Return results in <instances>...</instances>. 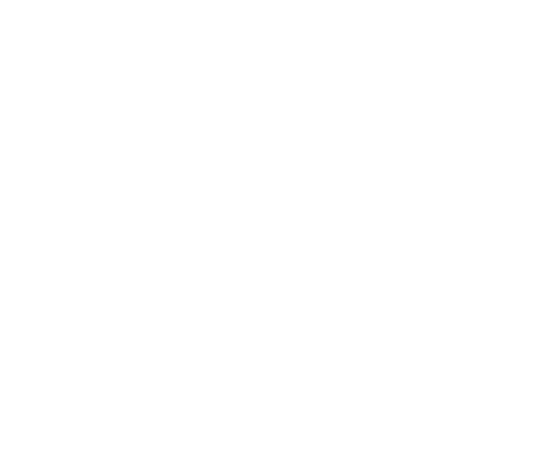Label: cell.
Masks as SVG:
<instances>
[]
</instances>
